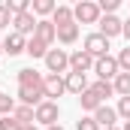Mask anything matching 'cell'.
<instances>
[{
	"mask_svg": "<svg viewBox=\"0 0 130 130\" xmlns=\"http://www.w3.org/2000/svg\"><path fill=\"white\" fill-rule=\"evenodd\" d=\"M45 70H48V76H67L70 73V52L67 48H48Z\"/></svg>",
	"mask_w": 130,
	"mask_h": 130,
	"instance_id": "1",
	"label": "cell"
},
{
	"mask_svg": "<svg viewBox=\"0 0 130 130\" xmlns=\"http://www.w3.org/2000/svg\"><path fill=\"white\" fill-rule=\"evenodd\" d=\"M73 18H76V24H97L103 18V12L94 0H82V3L73 6Z\"/></svg>",
	"mask_w": 130,
	"mask_h": 130,
	"instance_id": "2",
	"label": "cell"
},
{
	"mask_svg": "<svg viewBox=\"0 0 130 130\" xmlns=\"http://www.w3.org/2000/svg\"><path fill=\"white\" fill-rule=\"evenodd\" d=\"M109 42H112V39H106L103 33L94 30V33H88V36H85L82 48H85V52H88L94 61H100V58H106V55H109Z\"/></svg>",
	"mask_w": 130,
	"mask_h": 130,
	"instance_id": "3",
	"label": "cell"
},
{
	"mask_svg": "<svg viewBox=\"0 0 130 130\" xmlns=\"http://www.w3.org/2000/svg\"><path fill=\"white\" fill-rule=\"evenodd\" d=\"M58 118H61V106H58L55 100H45V103L36 106V124L52 127V124H58Z\"/></svg>",
	"mask_w": 130,
	"mask_h": 130,
	"instance_id": "4",
	"label": "cell"
},
{
	"mask_svg": "<svg viewBox=\"0 0 130 130\" xmlns=\"http://www.w3.org/2000/svg\"><path fill=\"white\" fill-rule=\"evenodd\" d=\"M94 73H97L100 82H115V76L121 73V67H118V61H115L112 55H106V58L94 61Z\"/></svg>",
	"mask_w": 130,
	"mask_h": 130,
	"instance_id": "5",
	"label": "cell"
},
{
	"mask_svg": "<svg viewBox=\"0 0 130 130\" xmlns=\"http://www.w3.org/2000/svg\"><path fill=\"white\" fill-rule=\"evenodd\" d=\"M94 70V58L85 52V48H76V52H70V73H91Z\"/></svg>",
	"mask_w": 130,
	"mask_h": 130,
	"instance_id": "6",
	"label": "cell"
},
{
	"mask_svg": "<svg viewBox=\"0 0 130 130\" xmlns=\"http://www.w3.org/2000/svg\"><path fill=\"white\" fill-rule=\"evenodd\" d=\"M42 91H45V100H55V103H58V97L67 94L64 76H48V73H45V79H42Z\"/></svg>",
	"mask_w": 130,
	"mask_h": 130,
	"instance_id": "7",
	"label": "cell"
},
{
	"mask_svg": "<svg viewBox=\"0 0 130 130\" xmlns=\"http://www.w3.org/2000/svg\"><path fill=\"white\" fill-rule=\"evenodd\" d=\"M121 30H124V21H121L118 15H103V18L97 21V33H103L106 39L121 36Z\"/></svg>",
	"mask_w": 130,
	"mask_h": 130,
	"instance_id": "8",
	"label": "cell"
},
{
	"mask_svg": "<svg viewBox=\"0 0 130 130\" xmlns=\"http://www.w3.org/2000/svg\"><path fill=\"white\" fill-rule=\"evenodd\" d=\"M21 52H27V36H21V33H15V30H9V33H6V39H3V55L18 58Z\"/></svg>",
	"mask_w": 130,
	"mask_h": 130,
	"instance_id": "9",
	"label": "cell"
},
{
	"mask_svg": "<svg viewBox=\"0 0 130 130\" xmlns=\"http://www.w3.org/2000/svg\"><path fill=\"white\" fill-rule=\"evenodd\" d=\"M18 103L21 106H30V109H36L39 103H45V91H42V85H33V88H18Z\"/></svg>",
	"mask_w": 130,
	"mask_h": 130,
	"instance_id": "10",
	"label": "cell"
},
{
	"mask_svg": "<svg viewBox=\"0 0 130 130\" xmlns=\"http://www.w3.org/2000/svg\"><path fill=\"white\" fill-rule=\"evenodd\" d=\"M36 21H39V18H36L33 12H21V15L12 18V30L21 33V36H33V33H36Z\"/></svg>",
	"mask_w": 130,
	"mask_h": 130,
	"instance_id": "11",
	"label": "cell"
},
{
	"mask_svg": "<svg viewBox=\"0 0 130 130\" xmlns=\"http://www.w3.org/2000/svg\"><path fill=\"white\" fill-rule=\"evenodd\" d=\"M33 36H36V39H42V42L52 48V45L58 42V27L52 24V18H39V21H36V33H33Z\"/></svg>",
	"mask_w": 130,
	"mask_h": 130,
	"instance_id": "12",
	"label": "cell"
},
{
	"mask_svg": "<svg viewBox=\"0 0 130 130\" xmlns=\"http://www.w3.org/2000/svg\"><path fill=\"white\" fill-rule=\"evenodd\" d=\"M64 82H67V91H70V94H76V97H79V94H85V91L91 88V82H88V76H85V73H67Z\"/></svg>",
	"mask_w": 130,
	"mask_h": 130,
	"instance_id": "13",
	"label": "cell"
},
{
	"mask_svg": "<svg viewBox=\"0 0 130 130\" xmlns=\"http://www.w3.org/2000/svg\"><path fill=\"white\" fill-rule=\"evenodd\" d=\"M42 73L39 70H33V67H24V70H18L15 73V82H18V88H33V85H42Z\"/></svg>",
	"mask_w": 130,
	"mask_h": 130,
	"instance_id": "14",
	"label": "cell"
},
{
	"mask_svg": "<svg viewBox=\"0 0 130 130\" xmlns=\"http://www.w3.org/2000/svg\"><path fill=\"white\" fill-rule=\"evenodd\" d=\"M94 121L100 124V130H109V127H115V121H118V112H115V106H100L97 112H94Z\"/></svg>",
	"mask_w": 130,
	"mask_h": 130,
	"instance_id": "15",
	"label": "cell"
},
{
	"mask_svg": "<svg viewBox=\"0 0 130 130\" xmlns=\"http://www.w3.org/2000/svg\"><path fill=\"white\" fill-rule=\"evenodd\" d=\"M76 18H73V6H67V3H58V9L52 12V24L55 27H64V24H73Z\"/></svg>",
	"mask_w": 130,
	"mask_h": 130,
	"instance_id": "16",
	"label": "cell"
},
{
	"mask_svg": "<svg viewBox=\"0 0 130 130\" xmlns=\"http://www.w3.org/2000/svg\"><path fill=\"white\" fill-rule=\"evenodd\" d=\"M79 106H82V112H91V115H94L100 106H103V100H100L97 94H94V91L88 88L85 94H79Z\"/></svg>",
	"mask_w": 130,
	"mask_h": 130,
	"instance_id": "17",
	"label": "cell"
},
{
	"mask_svg": "<svg viewBox=\"0 0 130 130\" xmlns=\"http://www.w3.org/2000/svg\"><path fill=\"white\" fill-rule=\"evenodd\" d=\"M76 39H79V24H76V21L58 27V42H61V45H73Z\"/></svg>",
	"mask_w": 130,
	"mask_h": 130,
	"instance_id": "18",
	"label": "cell"
},
{
	"mask_svg": "<svg viewBox=\"0 0 130 130\" xmlns=\"http://www.w3.org/2000/svg\"><path fill=\"white\" fill-rule=\"evenodd\" d=\"M55 9H58V3H55V0H33V3H30V12L36 15V18H45V15L52 18V12H55Z\"/></svg>",
	"mask_w": 130,
	"mask_h": 130,
	"instance_id": "19",
	"label": "cell"
},
{
	"mask_svg": "<svg viewBox=\"0 0 130 130\" xmlns=\"http://www.w3.org/2000/svg\"><path fill=\"white\" fill-rule=\"evenodd\" d=\"M24 55H30V58H42V61H45V55H48V45H45L42 39L30 36V39H27V52H24Z\"/></svg>",
	"mask_w": 130,
	"mask_h": 130,
	"instance_id": "20",
	"label": "cell"
},
{
	"mask_svg": "<svg viewBox=\"0 0 130 130\" xmlns=\"http://www.w3.org/2000/svg\"><path fill=\"white\" fill-rule=\"evenodd\" d=\"M15 118H18V124H36V109H30V106H15V112H12Z\"/></svg>",
	"mask_w": 130,
	"mask_h": 130,
	"instance_id": "21",
	"label": "cell"
},
{
	"mask_svg": "<svg viewBox=\"0 0 130 130\" xmlns=\"http://www.w3.org/2000/svg\"><path fill=\"white\" fill-rule=\"evenodd\" d=\"M112 88H115L118 97H130V73H118L115 82H112Z\"/></svg>",
	"mask_w": 130,
	"mask_h": 130,
	"instance_id": "22",
	"label": "cell"
},
{
	"mask_svg": "<svg viewBox=\"0 0 130 130\" xmlns=\"http://www.w3.org/2000/svg\"><path fill=\"white\" fill-rule=\"evenodd\" d=\"M91 91H94V94H97L100 100H103V103H106V100L112 97V94H115V88H112V82H91Z\"/></svg>",
	"mask_w": 130,
	"mask_h": 130,
	"instance_id": "23",
	"label": "cell"
},
{
	"mask_svg": "<svg viewBox=\"0 0 130 130\" xmlns=\"http://www.w3.org/2000/svg\"><path fill=\"white\" fill-rule=\"evenodd\" d=\"M6 9H9V15L15 18V15H21V12H30V0H9Z\"/></svg>",
	"mask_w": 130,
	"mask_h": 130,
	"instance_id": "24",
	"label": "cell"
},
{
	"mask_svg": "<svg viewBox=\"0 0 130 130\" xmlns=\"http://www.w3.org/2000/svg\"><path fill=\"white\" fill-rule=\"evenodd\" d=\"M15 106H18V100H15V97H6V94H0V118L12 115V112H15Z\"/></svg>",
	"mask_w": 130,
	"mask_h": 130,
	"instance_id": "25",
	"label": "cell"
},
{
	"mask_svg": "<svg viewBox=\"0 0 130 130\" xmlns=\"http://www.w3.org/2000/svg\"><path fill=\"white\" fill-rule=\"evenodd\" d=\"M76 130H100V124L94 121V115H82L76 121Z\"/></svg>",
	"mask_w": 130,
	"mask_h": 130,
	"instance_id": "26",
	"label": "cell"
},
{
	"mask_svg": "<svg viewBox=\"0 0 130 130\" xmlns=\"http://www.w3.org/2000/svg\"><path fill=\"white\" fill-rule=\"evenodd\" d=\"M115 112H118V118L130 121V97H118V106H115Z\"/></svg>",
	"mask_w": 130,
	"mask_h": 130,
	"instance_id": "27",
	"label": "cell"
},
{
	"mask_svg": "<svg viewBox=\"0 0 130 130\" xmlns=\"http://www.w3.org/2000/svg\"><path fill=\"white\" fill-rule=\"evenodd\" d=\"M115 61H118V67H121V73H130V45L118 52V58H115Z\"/></svg>",
	"mask_w": 130,
	"mask_h": 130,
	"instance_id": "28",
	"label": "cell"
},
{
	"mask_svg": "<svg viewBox=\"0 0 130 130\" xmlns=\"http://www.w3.org/2000/svg\"><path fill=\"white\" fill-rule=\"evenodd\" d=\"M97 6H100V12H103V15H115V9L121 6V0H100Z\"/></svg>",
	"mask_w": 130,
	"mask_h": 130,
	"instance_id": "29",
	"label": "cell"
},
{
	"mask_svg": "<svg viewBox=\"0 0 130 130\" xmlns=\"http://www.w3.org/2000/svg\"><path fill=\"white\" fill-rule=\"evenodd\" d=\"M0 130H21V124L15 115H6V118H0Z\"/></svg>",
	"mask_w": 130,
	"mask_h": 130,
	"instance_id": "30",
	"label": "cell"
},
{
	"mask_svg": "<svg viewBox=\"0 0 130 130\" xmlns=\"http://www.w3.org/2000/svg\"><path fill=\"white\" fill-rule=\"evenodd\" d=\"M9 24H12V15H9L6 3H0V30H3V27H9Z\"/></svg>",
	"mask_w": 130,
	"mask_h": 130,
	"instance_id": "31",
	"label": "cell"
},
{
	"mask_svg": "<svg viewBox=\"0 0 130 130\" xmlns=\"http://www.w3.org/2000/svg\"><path fill=\"white\" fill-rule=\"evenodd\" d=\"M121 36L127 39V45H130V18H127V21H124V30H121Z\"/></svg>",
	"mask_w": 130,
	"mask_h": 130,
	"instance_id": "32",
	"label": "cell"
},
{
	"mask_svg": "<svg viewBox=\"0 0 130 130\" xmlns=\"http://www.w3.org/2000/svg\"><path fill=\"white\" fill-rule=\"evenodd\" d=\"M21 130H36V124H21Z\"/></svg>",
	"mask_w": 130,
	"mask_h": 130,
	"instance_id": "33",
	"label": "cell"
},
{
	"mask_svg": "<svg viewBox=\"0 0 130 130\" xmlns=\"http://www.w3.org/2000/svg\"><path fill=\"white\" fill-rule=\"evenodd\" d=\"M45 130H64V127H61V124H52V127H45Z\"/></svg>",
	"mask_w": 130,
	"mask_h": 130,
	"instance_id": "34",
	"label": "cell"
},
{
	"mask_svg": "<svg viewBox=\"0 0 130 130\" xmlns=\"http://www.w3.org/2000/svg\"><path fill=\"white\" fill-rule=\"evenodd\" d=\"M121 130H130V121H124V127H121Z\"/></svg>",
	"mask_w": 130,
	"mask_h": 130,
	"instance_id": "35",
	"label": "cell"
},
{
	"mask_svg": "<svg viewBox=\"0 0 130 130\" xmlns=\"http://www.w3.org/2000/svg\"><path fill=\"white\" fill-rule=\"evenodd\" d=\"M0 55H3V42H0Z\"/></svg>",
	"mask_w": 130,
	"mask_h": 130,
	"instance_id": "36",
	"label": "cell"
},
{
	"mask_svg": "<svg viewBox=\"0 0 130 130\" xmlns=\"http://www.w3.org/2000/svg\"><path fill=\"white\" fill-rule=\"evenodd\" d=\"M109 130H121V127H109Z\"/></svg>",
	"mask_w": 130,
	"mask_h": 130,
	"instance_id": "37",
	"label": "cell"
},
{
	"mask_svg": "<svg viewBox=\"0 0 130 130\" xmlns=\"http://www.w3.org/2000/svg\"><path fill=\"white\" fill-rule=\"evenodd\" d=\"M0 94H3V91H0Z\"/></svg>",
	"mask_w": 130,
	"mask_h": 130,
	"instance_id": "38",
	"label": "cell"
}]
</instances>
